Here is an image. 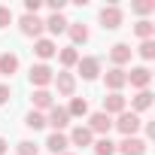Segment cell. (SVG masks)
I'll return each mask as SVG.
<instances>
[{
    "label": "cell",
    "instance_id": "3957f363",
    "mask_svg": "<svg viewBox=\"0 0 155 155\" xmlns=\"http://www.w3.org/2000/svg\"><path fill=\"white\" fill-rule=\"evenodd\" d=\"M18 28H21V34H25V37H34V40H40V37H43V31H46L43 18H40V15H28V12L21 15Z\"/></svg>",
    "mask_w": 155,
    "mask_h": 155
},
{
    "label": "cell",
    "instance_id": "7c38bea8",
    "mask_svg": "<svg viewBox=\"0 0 155 155\" xmlns=\"http://www.w3.org/2000/svg\"><path fill=\"white\" fill-rule=\"evenodd\" d=\"M85 128H88L91 134H104V137H107V134H110V128H113V119H110L107 113H94V116L88 119V125H85Z\"/></svg>",
    "mask_w": 155,
    "mask_h": 155
},
{
    "label": "cell",
    "instance_id": "8fae6325",
    "mask_svg": "<svg viewBox=\"0 0 155 155\" xmlns=\"http://www.w3.org/2000/svg\"><path fill=\"white\" fill-rule=\"evenodd\" d=\"M46 125H52V128L61 134V131L70 125V116H67V110H64V107H52V110H49V116H46Z\"/></svg>",
    "mask_w": 155,
    "mask_h": 155
},
{
    "label": "cell",
    "instance_id": "4316f807",
    "mask_svg": "<svg viewBox=\"0 0 155 155\" xmlns=\"http://www.w3.org/2000/svg\"><path fill=\"white\" fill-rule=\"evenodd\" d=\"M137 52H140V58H143V61H152V58H155V40H143Z\"/></svg>",
    "mask_w": 155,
    "mask_h": 155
},
{
    "label": "cell",
    "instance_id": "e575fe53",
    "mask_svg": "<svg viewBox=\"0 0 155 155\" xmlns=\"http://www.w3.org/2000/svg\"><path fill=\"white\" fill-rule=\"evenodd\" d=\"M64 155H76V152H64Z\"/></svg>",
    "mask_w": 155,
    "mask_h": 155
},
{
    "label": "cell",
    "instance_id": "1f68e13d",
    "mask_svg": "<svg viewBox=\"0 0 155 155\" xmlns=\"http://www.w3.org/2000/svg\"><path fill=\"white\" fill-rule=\"evenodd\" d=\"M9 97H12V88H9L6 82H0V107H3V104H6Z\"/></svg>",
    "mask_w": 155,
    "mask_h": 155
},
{
    "label": "cell",
    "instance_id": "4dcf8cb0",
    "mask_svg": "<svg viewBox=\"0 0 155 155\" xmlns=\"http://www.w3.org/2000/svg\"><path fill=\"white\" fill-rule=\"evenodd\" d=\"M40 6H43L40 0H25V12H28V15H37V12H40Z\"/></svg>",
    "mask_w": 155,
    "mask_h": 155
},
{
    "label": "cell",
    "instance_id": "4fadbf2b",
    "mask_svg": "<svg viewBox=\"0 0 155 155\" xmlns=\"http://www.w3.org/2000/svg\"><path fill=\"white\" fill-rule=\"evenodd\" d=\"M104 82H107V88H110V91H122V88L128 85V76H125V70H122V67H113V70L104 76Z\"/></svg>",
    "mask_w": 155,
    "mask_h": 155
},
{
    "label": "cell",
    "instance_id": "d6986e66",
    "mask_svg": "<svg viewBox=\"0 0 155 155\" xmlns=\"http://www.w3.org/2000/svg\"><path fill=\"white\" fill-rule=\"evenodd\" d=\"M149 107H152V91H149V88H146V91H137V97L131 101V113L140 116V113H146Z\"/></svg>",
    "mask_w": 155,
    "mask_h": 155
},
{
    "label": "cell",
    "instance_id": "7a4b0ae2",
    "mask_svg": "<svg viewBox=\"0 0 155 155\" xmlns=\"http://www.w3.org/2000/svg\"><path fill=\"white\" fill-rule=\"evenodd\" d=\"M28 76H31V85H34V88H46V85L55 79V70H52L49 64H34Z\"/></svg>",
    "mask_w": 155,
    "mask_h": 155
},
{
    "label": "cell",
    "instance_id": "836d02e7",
    "mask_svg": "<svg viewBox=\"0 0 155 155\" xmlns=\"http://www.w3.org/2000/svg\"><path fill=\"white\" fill-rule=\"evenodd\" d=\"M6 149H9V143H6L3 137H0V155H6Z\"/></svg>",
    "mask_w": 155,
    "mask_h": 155
},
{
    "label": "cell",
    "instance_id": "9c48e42d",
    "mask_svg": "<svg viewBox=\"0 0 155 155\" xmlns=\"http://www.w3.org/2000/svg\"><path fill=\"white\" fill-rule=\"evenodd\" d=\"M125 107H128V101L122 97V91H110V94L104 97V110H101V113H107V116H119V113H125Z\"/></svg>",
    "mask_w": 155,
    "mask_h": 155
},
{
    "label": "cell",
    "instance_id": "603a6c76",
    "mask_svg": "<svg viewBox=\"0 0 155 155\" xmlns=\"http://www.w3.org/2000/svg\"><path fill=\"white\" fill-rule=\"evenodd\" d=\"M58 61H61V67H76V61H79V52H76L73 46H67V49L58 52Z\"/></svg>",
    "mask_w": 155,
    "mask_h": 155
},
{
    "label": "cell",
    "instance_id": "2e32d148",
    "mask_svg": "<svg viewBox=\"0 0 155 155\" xmlns=\"http://www.w3.org/2000/svg\"><path fill=\"white\" fill-rule=\"evenodd\" d=\"M67 146H70L67 134H58V131H52V134H49V140H46V149H49L52 155H64V152H67Z\"/></svg>",
    "mask_w": 155,
    "mask_h": 155
},
{
    "label": "cell",
    "instance_id": "ffe728a7",
    "mask_svg": "<svg viewBox=\"0 0 155 155\" xmlns=\"http://www.w3.org/2000/svg\"><path fill=\"white\" fill-rule=\"evenodd\" d=\"M15 70H18V55L3 52V55H0V73H3V76H12Z\"/></svg>",
    "mask_w": 155,
    "mask_h": 155
},
{
    "label": "cell",
    "instance_id": "6da1fadb",
    "mask_svg": "<svg viewBox=\"0 0 155 155\" xmlns=\"http://www.w3.org/2000/svg\"><path fill=\"white\" fill-rule=\"evenodd\" d=\"M113 125H116L125 137H137V131H140L143 119H140L137 113H128V110H125V113H119V122H113Z\"/></svg>",
    "mask_w": 155,
    "mask_h": 155
},
{
    "label": "cell",
    "instance_id": "83f0119b",
    "mask_svg": "<svg viewBox=\"0 0 155 155\" xmlns=\"http://www.w3.org/2000/svg\"><path fill=\"white\" fill-rule=\"evenodd\" d=\"M155 9V0H137V3H134V12L137 15H149Z\"/></svg>",
    "mask_w": 155,
    "mask_h": 155
},
{
    "label": "cell",
    "instance_id": "d6a6232c",
    "mask_svg": "<svg viewBox=\"0 0 155 155\" xmlns=\"http://www.w3.org/2000/svg\"><path fill=\"white\" fill-rule=\"evenodd\" d=\"M49 9H52V15L61 12V9H64V0H49Z\"/></svg>",
    "mask_w": 155,
    "mask_h": 155
},
{
    "label": "cell",
    "instance_id": "ac0fdd59",
    "mask_svg": "<svg viewBox=\"0 0 155 155\" xmlns=\"http://www.w3.org/2000/svg\"><path fill=\"white\" fill-rule=\"evenodd\" d=\"M34 107H37V113H43V110H52V107H55V101H52V91H49V88H37V91H34Z\"/></svg>",
    "mask_w": 155,
    "mask_h": 155
},
{
    "label": "cell",
    "instance_id": "f1b7e54d",
    "mask_svg": "<svg viewBox=\"0 0 155 155\" xmlns=\"http://www.w3.org/2000/svg\"><path fill=\"white\" fill-rule=\"evenodd\" d=\"M15 152H18V155H37V143H31V140H21V143L15 146Z\"/></svg>",
    "mask_w": 155,
    "mask_h": 155
},
{
    "label": "cell",
    "instance_id": "e0dca14e",
    "mask_svg": "<svg viewBox=\"0 0 155 155\" xmlns=\"http://www.w3.org/2000/svg\"><path fill=\"white\" fill-rule=\"evenodd\" d=\"M43 25H46V31H49V34H55V37H58V34H64V31H67V25H70V21H67L61 12H55V15H49Z\"/></svg>",
    "mask_w": 155,
    "mask_h": 155
},
{
    "label": "cell",
    "instance_id": "9a60e30c",
    "mask_svg": "<svg viewBox=\"0 0 155 155\" xmlns=\"http://www.w3.org/2000/svg\"><path fill=\"white\" fill-rule=\"evenodd\" d=\"M131 55H134V49H131L128 43H116V46L110 49V61H113L116 67H122V64H128V61H131Z\"/></svg>",
    "mask_w": 155,
    "mask_h": 155
},
{
    "label": "cell",
    "instance_id": "484cf974",
    "mask_svg": "<svg viewBox=\"0 0 155 155\" xmlns=\"http://www.w3.org/2000/svg\"><path fill=\"white\" fill-rule=\"evenodd\" d=\"M25 125H28L31 131H40V128H46V116H43V113H37V110H31V113H28V119H25Z\"/></svg>",
    "mask_w": 155,
    "mask_h": 155
},
{
    "label": "cell",
    "instance_id": "52a82bcc",
    "mask_svg": "<svg viewBox=\"0 0 155 155\" xmlns=\"http://www.w3.org/2000/svg\"><path fill=\"white\" fill-rule=\"evenodd\" d=\"M55 88H58V94H64V97H73V91H76V76L73 73H67V70H61V73H55Z\"/></svg>",
    "mask_w": 155,
    "mask_h": 155
},
{
    "label": "cell",
    "instance_id": "cb8c5ba5",
    "mask_svg": "<svg viewBox=\"0 0 155 155\" xmlns=\"http://www.w3.org/2000/svg\"><path fill=\"white\" fill-rule=\"evenodd\" d=\"M134 34H137L140 40H152V34H155V25H152L149 18H140V21L134 25Z\"/></svg>",
    "mask_w": 155,
    "mask_h": 155
},
{
    "label": "cell",
    "instance_id": "f546056e",
    "mask_svg": "<svg viewBox=\"0 0 155 155\" xmlns=\"http://www.w3.org/2000/svg\"><path fill=\"white\" fill-rule=\"evenodd\" d=\"M9 21H12V9L9 6H0V28H6Z\"/></svg>",
    "mask_w": 155,
    "mask_h": 155
},
{
    "label": "cell",
    "instance_id": "ba28073f",
    "mask_svg": "<svg viewBox=\"0 0 155 155\" xmlns=\"http://www.w3.org/2000/svg\"><path fill=\"white\" fill-rule=\"evenodd\" d=\"M122 18H125V15H122V9H119L116 3H110V6L101 9V25H104L107 31H116V28L122 25Z\"/></svg>",
    "mask_w": 155,
    "mask_h": 155
},
{
    "label": "cell",
    "instance_id": "8992f818",
    "mask_svg": "<svg viewBox=\"0 0 155 155\" xmlns=\"http://www.w3.org/2000/svg\"><path fill=\"white\" fill-rule=\"evenodd\" d=\"M125 76H128V82L134 88H140V91H146L149 82H152V70L149 67H131V73H125Z\"/></svg>",
    "mask_w": 155,
    "mask_h": 155
},
{
    "label": "cell",
    "instance_id": "44dd1931",
    "mask_svg": "<svg viewBox=\"0 0 155 155\" xmlns=\"http://www.w3.org/2000/svg\"><path fill=\"white\" fill-rule=\"evenodd\" d=\"M67 34L73 40V49L79 46V43H88V28L85 25H67Z\"/></svg>",
    "mask_w": 155,
    "mask_h": 155
},
{
    "label": "cell",
    "instance_id": "d4e9b609",
    "mask_svg": "<svg viewBox=\"0 0 155 155\" xmlns=\"http://www.w3.org/2000/svg\"><path fill=\"white\" fill-rule=\"evenodd\" d=\"M91 149H94L97 155H113V152H116V143H113L110 137H101V140L91 143Z\"/></svg>",
    "mask_w": 155,
    "mask_h": 155
},
{
    "label": "cell",
    "instance_id": "5b68a950",
    "mask_svg": "<svg viewBox=\"0 0 155 155\" xmlns=\"http://www.w3.org/2000/svg\"><path fill=\"white\" fill-rule=\"evenodd\" d=\"M76 67H79V76L82 79H97V73H101V58H94V55H85V58H79L76 61Z\"/></svg>",
    "mask_w": 155,
    "mask_h": 155
},
{
    "label": "cell",
    "instance_id": "5bb4252c",
    "mask_svg": "<svg viewBox=\"0 0 155 155\" xmlns=\"http://www.w3.org/2000/svg\"><path fill=\"white\" fill-rule=\"evenodd\" d=\"M67 140H70V146H91V143H94V134H91L85 125H76Z\"/></svg>",
    "mask_w": 155,
    "mask_h": 155
},
{
    "label": "cell",
    "instance_id": "7402d4cb",
    "mask_svg": "<svg viewBox=\"0 0 155 155\" xmlns=\"http://www.w3.org/2000/svg\"><path fill=\"white\" fill-rule=\"evenodd\" d=\"M64 110H67V116H70V119H73V116L79 119V116H85V113H88V101H85V97H70V107H64Z\"/></svg>",
    "mask_w": 155,
    "mask_h": 155
},
{
    "label": "cell",
    "instance_id": "277c9868",
    "mask_svg": "<svg viewBox=\"0 0 155 155\" xmlns=\"http://www.w3.org/2000/svg\"><path fill=\"white\" fill-rule=\"evenodd\" d=\"M146 149H149V143L140 137H125L122 143H116V152H122V155H146Z\"/></svg>",
    "mask_w": 155,
    "mask_h": 155
},
{
    "label": "cell",
    "instance_id": "30bf717a",
    "mask_svg": "<svg viewBox=\"0 0 155 155\" xmlns=\"http://www.w3.org/2000/svg\"><path fill=\"white\" fill-rule=\"evenodd\" d=\"M34 55L40 58V64H46L49 58H55V55H58V46H55L52 40H46V37H40V40L34 43Z\"/></svg>",
    "mask_w": 155,
    "mask_h": 155
}]
</instances>
